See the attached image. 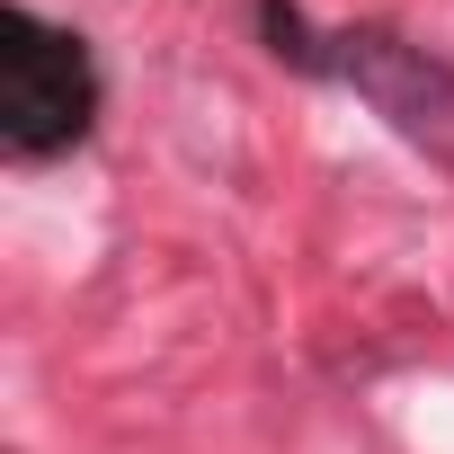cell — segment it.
Masks as SVG:
<instances>
[{
  "label": "cell",
  "mask_w": 454,
  "mask_h": 454,
  "mask_svg": "<svg viewBox=\"0 0 454 454\" xmlns=\"http://www.w3.org/2000/svg\"><path fill=\"white\" fill-rule=\"evenodd\" d=\"M339 45V81H356L365 98H374V116H392L410 143H454V72L427 54V45H410V36H392V27H348V36H330Z\"/></svg>",
  "instance_id": "2"
},
{
  "label": "cell",
  "mask_w": 454,
  "mask_h": 454,
  "mask_svg": "<svg viewBox=\"0 0 454 454\" xmlns=\"http://www.w3.org/2000/svg\"><path fill=\"white\" fill-rule=\"evenodd\" d=\"M259 27H268V54H277V63H294V72H330V63H339V54L303 27L294 0H259Z\"/></svg>",
  "instance_id": "3"
},
{
  "label": "cell",
  "mask_w": 454,
  "mask_h": 454,
  "mask_svg": "<svg viewBox=\"0 0 454 454\" xmlns=\"http://www.w3.org/2000/svg\"><path fill=\"white\" fill-rule=\"evenodd\" d=\"M98 116V63L72 27L36 10H0V152L10 160H54L90 134Z\"/></svg>",
  "instance_id": "1"
}]
</instances>
